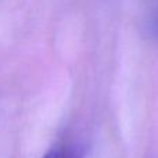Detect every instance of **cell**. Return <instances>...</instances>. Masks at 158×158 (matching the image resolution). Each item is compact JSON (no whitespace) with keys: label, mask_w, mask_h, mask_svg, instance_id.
<instances>
[{"label":"cell","mask_w":158,"mask_h":158,"mask_svg":"<svg viewBox=\"0 0 158 158\" xmlns=\"http://www.w3.org/2000/svg\"><path fill=\"white\" fill-rule=\"evenodd\" d=\"M87 147L82 142H67L52 147L42 158H85Z\"/></svg>","instance_id":"6da1fadb"}]
</instances>
